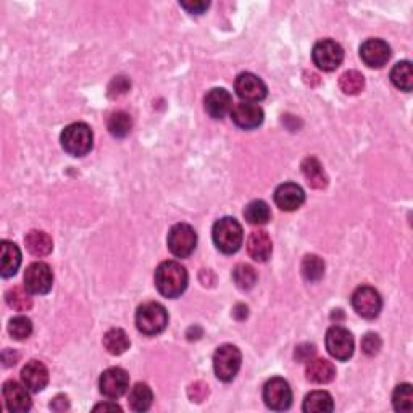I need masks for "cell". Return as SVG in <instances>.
Here are the masks:
<instances>
[{
	"label": "cell",
	"mask_w": 413,
	"mask_h": 413,
	"mask_svg": "<svg viewBox=\"0 0 413 413\" xmlns=\"http://www.w3.org/2000/svg\"><path fill=\"white\" fill-rule=\"evenodd\" d=\"M352 307L357 312V315L367 318V320H373L381 313L383 299L375 287L360 286L352 294Z\"/></svg>",
	"instance_id": "cell-8"
},
{
	"label": "cell",
	"mask_w": 413,
	"mask_h": 413,
	"mask_svg": "<svg viewBox=\"0 0 413 413\" xmlns=\"http://www.w3.org/2000/svg\"><path fill=\"white\" fill-rule=\"evenodd\" d=\"M392 405L397 412H410L413 409V389L410 384H399L392 394Z\"/></svg>",
	"instance_id": "cell-35"
},
{
	"label": "cell",
	"mask_w": 413,
	"mask_h": 413,
	"mask_svg": "<svg viewBox=\"0 0 413 413\" xmlns=\"http://www.w3.org/2000/svg\"><path fill=\"white\" fill-rule=\"evenodd\" d=\"M129 338L122 328H113L106 333L103 336V347L107 349L108 354L122 355L129 349Z\"/></svg>",
	"instance_id": "cell-27"
},
{
	"label": "cell",
	"mask_w": 413,
	"mask_h": 413,
	"mask_svg": "<svg viewBox=\"0 0 413 413\" xmlns=\"http://www.w3.org/2000/svg\"><path fill=\"white\" fill-rule=\"evenodd\" d=\"M107 126H108L110 134H112L113 138L122 139V138H126L129 134L131 128H133V119H131L128 113L115 112L110 115Z\"/></svg>",
	"instance_id": "cell-31"
},
{
	"label": "cell",
	"mask_w": 413,
	"mask_h": 413,
	"mask_svg": "<svg viewBox=\"0 0 413 413\" xmlns=\"http://www.w3.org/2000/svg\"><path fill=\"white\" fill-rule=\"evenodd\" d=\"M180 5L192 15H202L210 7V2H180Z\"/></svg>",
	"instance_id": "cell-41"
},
{
	"label": "cell",
	"mask_w": 413,
	"mask_h": 413,
	"mask_svg": "<svg viewBox=\"0 0 413 413\" xmlns=\"http://www.w3.org/2000/svg\"><path fill=\"white\" fill-rule=\"evenodd\" d=\"M263 400L268 409L283 412L292 404V389L283 378H271L263 388Z\"/></svg>",
	"instance_id": "cell-9"
},
{
	"label": "cell",
	"mask_w": 413,
	"mask_h": 413,
	"mask_svg": "<svg viewBox=\"0 0 413 413\" xmlns=\"http://www.w3.org/2000/svg\"><path fill=\"white\" fill-rule=\"evenodd\" d=\"M302 173H304L308 186L313 187V189H325L328 186V176L325 170H323L320 160L315 159V157H307L302 161Z\"/></svg>",
	"instance_id": "cell-22"
},
{
	"label": "cell",
	"mask_w": 413,
	"mask_h": 413,
	"mask_svg": "<svg viewBox=\"0 0 413 413\" xmlns=\"http://www.w3.org/2000/svg\"><path fill=\"white\" fill-rule=\"evenodd\" d=\"M360 57L370 68H381L391 59V47L383 39H368L360 45Z\"/></svg>",
	"instance_id": "cell-16"
},
{
	"label": "cell",
	"mask_w": 413,
	"mask_h": 413,
	"mask_svg": "<svg viewBox=\"0 0 413 413\" xmlns=\"http://www.w3.org/2000/svg\"><path fill=\"white\" fill-rule=\"evenodd\" d=\"M208 396V386L205 383H194L189 388V397L194 402H202Z\"/></svg>",
	"instance_id": "cell-40"
},
{
	"label": "cell",
	"mask_w": 413,
	"mask_h": 413,
	"mask_svg": "<svg viewBox=\"0 0 413 413\" xmlns=\"http://www.w3.org/2000/svg\"><path fill=\"white\" fill-rule=\"evenodd\" d=\"M8 333L17 341H24L33 333V323L28 317H15L8 323Z\"/></svg>",
	"instance_id": "cell-36"
},
{
	"label": "cell",
	"mask_w": 413,
	"mask_h": 413,
	"mask_svg": "<svg viewBox=\"0 0 413 413\" xmlns=\"http://www.w3.org/2000/svg\"><path fill=\"white\" fill-rule=\"evenodd\" d=\"M304 412L307 413H328L334 410L333 397L326 391H313L305 397Z\"/></svg>",
	"instance_id": "cell-25"
},
{
	"label": "cell",
	"mask_w": 413,
	"mask_h": 413,
	"mask_svg": "<svg viewBox=\"0 0 413 413\" xmlns=\"http://www.w3.org/2000/svg\"><path fill=\"white\" fill-rule=\"evenodd\" d=\"M300 271L304 280L308 281V283H317L325 275V261L318 257V255H305L304 260H302Z\"/></svg>",
	"instance_id": "cell-29"
},
{
	"label": "cell",
	"mask_w": 413,
	"mask_h": 413,
	"mask_svg": "<svg viewBox=\"0 0 413 413\" xmlns=\"http://www.w3.org/2000/svg\"><path fill=\"white\" fill-rule=\"evenodd\" d=\"M168 249L177 259H187L196 250L197 234L194 228L186 223H177L168 233Z\"/></svg>",
	"instance_id": "cell-6"
},
{
	"label": "cell",
	"mask_w": 413,
	"mask_h": 413,
	"mask_svg": "<svg viewBox=\"0 0 413 413\" xmlns=\"http://www.w3.org/2000/svg\"><path fill=\"white\" fill-rule=\"evenodd\" d=\"M305 375L310 383L328 384L331 383L334 376H336V368H334V365L331 362H328L325 358H315L307 362Z\"/></svg>",
	"instance_id": "cell-21"
},
{
	"label": "cell",
	"mask_w": 413,
	"mask_h": 413,
	"mask_svg": "<svg viewBox=\"0 0 413 413\" xmlns=\"http://www.w3.org/2000/svg\"><path fill=\"white\" fill-rule=\"evenodd\" d=\"M154 392L145 383H138L129 392V407L134 412H147L152 407Z\"/></svg>",
	"instance_id": "cell-26"
},
{
	"label": "cell",
	"mask_w": 413,
	"mask_h": 413,
	"mask_svg": "<svg viewBox=\"0 0 413 413\" xmlns=\"http://www.w3.org/2000/svg\"><path fill=\"white\" fill-rule=\"evenodd\" d=\"M99 388L108 399H118L129 388V376L123 368L112 367L102 373L99 379Z\"/></svg>",
	"instance_id": "cell-12"
},
{
	"label": "cell",
	"mask_w": 413,
	"mask_h": 413,
	"mask_svg": "<svg viewBox=\"0 0 413 413\" xmlns=\"http://www.w3.org/2000/svg\"><path fill=\"white\" fill-rule=\"evenodd\" d=\"M61 147L71 157H85L91 152L94 144L92 129L86 123H71L61 131Z\"/></svg>",
	"instance_id": "cell-3"
},
{
	"label": "cell",
	"mask_w": 413,
	"mask_h": 413,
	"mask_svg": "<svg viewBox=\"0 0 413 413\" xmlns=\"http://www.w3.org/2000/svg\"><path fill=\"white\" fill-rule=\"evenodd\" d=\"M271 252H273V244H271L268 233L263 231V229L250 233L247 239V254L250 259L263 263V261L271 257Z\"/></svg>",
	"instance_id": "cell-20"
},
{
	"label": "cell",
	"mask_w": 413,
	"mask_h": 413,
	"mask_svg": "<svg viewBox=\"0 0 413 413\" xmlns=\"http://www.w3.org/2000/svg\"><path fill=\"white\" fill-rule=\"evenodd\" d=\"M94 410H96V412H99V410H103V412H106V410L122 412V407L117 405V404H110V402H108V404H101V405H96V407H94Z\"/></svg>",
	"instance_id": "cell-44"
},
{
	"label": "cell",
	"mask_w": 413,
	"mask_h": 413,
	"mask_svg": "<svg viewBox=\"0 0 413 413\" xmlns=\"http://www.w3.org/2000/svg\"><path fill=\"white\" fill-rule=\"evenodd\" d=\"M315 354L317 347L313 346V344H300V346L296 349V360H299V362H310Z\"/></svg>",
	"instance_id": "cell-39"
},
{
	"label": "cell",
	"mask_w": 413,
	"mask_h": 413,
	"mask_svg": "<svg viewBox=\"0 0 413 413\" xmlns=\"http://www.w3.org/2000/svg\"><path fill=\"white\" fill-rule=\"evenodd\" d=\"M131 87V81L126 76H115L108 86V96L115 99L126 94Z\"/></svg>",
	"instance_id": "cell-37"
},
{
	"label": "cell",
	"mask_w": 413,
	"mask_h": 413,
	"mask_svg": "<svg viewBox=\"0 0 413 413\" xmlns=\"http://www.w3.org/2000/svg\"><path fill=\"white\" fill-rule=\"evenodd\" d=\"M240 363H242V354L231 344L219 346L215 355H213V370H215L217 378L223 383H229V381L236 378L240 370Z\"/></svg>",
	"instance_id": "cell-5"
},
{
	"label": "cell",
	"mask_w": 413,
	"mask_h": 413,
	"mask_svg": "<svg viewBox=\"0 0 413 413\" xmlns=\"http://www.w3.org/2000/svg\"><path fill=\"white\" fill-rule=\"evenodd\" d=\"M68 407H70V404H68L66 396H57L50 404V409L55 410V412H64L68 409Z\"/></svg>",
	"instance_id": "cell-42"
},
{
	"label": "cell",
	"mask_w": 413,
	"mask_h": 413,
	"mask_svg": "<svg viewBox=\"0 0 413 413\" xmlns=\"http://www.w3.org/2000/svg\"><path fill=\"white\" fill-rule=\"evenodd\" d=\"M29 389L26 388L24 384H20L17 381H7L2 388L3 400L5 405L10 412L15 413H23L28 412L33 405V400H31Z\"/></svg>",
	"instance_id": "cell-14"
},
{
	"label": "cell",
	"mask_w": 413,
	"mask_h": 413,
	"mask_svg": "<svg viewBox=\"0 0 413 413\" xmlns=\"http://www.w3.org/2000/svg\"><path fill=\"white\" fill-rule=\"evenodd\" d=\"M31 292L26 287L15 286L7 291L5 299H7L8 307H12L17 312H28L33 307V297L29 296Z\"/></svg>",
	"instance_id": "cell-30"
},
{
	"label": "cell",
	"mask_w": 413,
	"mask_h": 413,
	"mask_svg": "<svg viewBox=\"0 0 413 413\" xmlns=\"http://www.w3.org/2000/svg\"><path fill=\"white\" fill-rule=\"evenodd\" d=\"M354 338L349 329L342 326H333L326 333V349L331 357L346 362L354 354Z\"/></svg>",
	"instance_id": "cell-11"
},
{
	"label": "cell",
	"mask_w": 413,
	"mask_h": 413,
	"mask_svg": "<svg viewBox=\"0 0 413 413\" xmlns=\"http://www.w3.org/2000/svg\"><path fill=\"white\" fill-rule=\"evenodd\" d=\"M231 119L233 123L240 129H255L263 123L265 113L257 103L242 102L233 107Z\"/></svg>",
	"instance_id": "cell-15"
},
{
	"label": "cell",
	"mask_w": 413,
	"mask_h": 413,
	"mask_svg": "<svg viewBox=\"0 0 413 413\" xmlns=\"http://www.w3.org/2000/svg\"><path fill=\"white\" fill-rule=\"evenodd\" d=\"M24 244L26 249L29 250V254H33L34 257H45L54 249L52 238L47 233L39 231V229H33V231L26 234Z\"/></svg>",
	"instance_id": "cell-24"
},
{
	"label": "cell",
	"mask_w": 413,
	"mask_h": 413,
	"mask_svg": "<svg viewBox=\"0 0 413 413\" xmlns=\"http://www.w3.org/2000/svg\"><path fill=\"white\" fill-rule=\"evenodd\" d=\"M236 94L245 102L255 103L263 101L266 97V85L254 73H240L234 82Z\"/></svg>",
	"instance_id": "cell-13"
},
{
	"label": "cell",
	"mask_w": 413,
	"mask_h": 413,
	"mask_svg": "<svg viewBox=\"0 0 413 413\" xmlns=\"http://www.w3.org/2000/svg\"><path fill=\"white\" fill-rule=\"evenodd\" d=\"M244 217L250 224H265L270 222L271 212L268 203L263 201H252L245 207Z\"/></svg>",
	"instance_id": "cell-33"
},
{
	"label": "cell",
	"mask_w": 413,
	"mask_h": 413,
	"mask_svg": "<svg viewBox=\"0 0 413 413\" xmlns=\"http://www.w3.org/2000/svg\"><path fill=\"white\" fill-rule=\"evenodd\" d=\"M247 313H249L247 307H245L244 304H238L233 310V315H234V318H236V320H244V318L247 317Z\"/></svg>",
	"instance_id": "cell-43"
},
{
	"label": "cell",
	"mask_w": 413,
	"mask_h": 413,
	"mask_svg": "<svg viewBox=\"0 0 413 413\" xmlns=\"http://www.w3.org/2000/svg\"><path fill=\"white\" fill-rule=\"evenodd\" d=\"M391 81L397 89L410 92L413 87V68L410 61H399L391 70Z\"/></svg>",
	"instance_id": "cell-28"
},
{
	"label": "cell",
	"mask_w": 413,
	"mask_h": 413,
	"mask_svg": "<svg viewBox=\"0 0 413 413\" xmlns=\"http://www.w3.org/2000/svg\"><path fill=\"white\" fill-rule=\"evenodd\" d=\"M168 325V313L159 302H145L136 312V326L145 336H157Z\"/></svg>",
	"instance_id": "cell-4"
},
{
	"label": "cell",
	"mask_w": 413,
	"mask_h": 413,
	"mask_svg": "<svg viewBox=\"0 0 413 413\" xmlns=\"http://www.w3.org/2000/svg\"><path fill=\"white\" fill-rule=\"evenodd\" d=\"M189 276L184 266L177 261L168 260L159 265L155 270V286L161 296L168 299H176L186 291Z\"/></svg>",
	"instance_id": "cell-1"
},
{
	"label": "cell",
	"mask_w": 413,
	"mask_h": 413,
	"mask_svg": "<svg viewBox=\"0 0 413 413\" xmlns=\"http://www.w3.org/2000/svg\"><path fill=\"white\" fill-rule=\"evenodd\" d=\"M305 202V192L296 182H284L276 187L275 191V203L281 210L294 212L300 208Z\"/></svg>",
	"instance_id": "cell-17"
},
{
	"label": "cell",
	"mask_w": 413,
	"mask_h": 413,
	"mask_svg": "<svg viewBox=\"0 0 413 413\" xmlns=\"http://www.w3.org/2000/svg\"><path fill=\"white\" fill-rule=\"evenodd\" d=\"M54 284V273L44 261H34L24 271V287L31 294H47Z\"/></svg>",
	"instance_id": "cell-10"
},
{
	"label": "cell",
	"mask_w": 413,
	"mask_h": 413,
	"mask_svg": "<svg viewBox=\"0 0 413 413\" xmlns=\"http://www.w3.org/2000/svg\"><path fill=\"white\" fill-rule=\"evenodd\" d=\"M22 381L31 392H41L49 383V370L39 360H31L22 370Z\"/></svg>",
	"instance_id": "cell-19"
},
{
	"label": "cell",
	"mask_w": 413,
	"mask_h": 413,
	"mask_svg": "<svg viewBox=\"0 0 413 413\" xmlns=\"http://www.w3.org/2000/svg\"><path fill=\"white\" fill-rule=\"evenodd\" d=\"M0 249H2V276L10 278V276L17 273L20 265H22V252H20L17 244L5 239L0 242Z\"/></svg>",
	"instance_id": "cell-23"
},
{
	"label": "cell",
	"mask_w": 413,
	"mask_h": 413,
	"mask_svg": "<svg viewBox=\"0 0 413 413\" xmlns=\"http://www.w3.org/2000/svg\"><path fill=\"white\" fill-rule=\"evenodd\" d=\"M233 110V97L226 89L215 87L212 91H208L205 96V112L210 115L212 118L222 119L226 117L228 113H231Z\"/></svg>",
	"instance_id": "cell-18"
},
{
	"label": "cell",
	"mask_w": 413,
	"mask_h": 413,
	"mask_svg": "<svg viewBox=\"0 0 413 413\" xmlns=\"http://www.w3.org/2000/svg\"><path fill=\"white\" fill-rule=\"evenodd\" d=\"M233 281L240 291H249L257 283V273L250 265L240 263L233 270Z\"/></svg>",
	"instance_id": "cell-34"
},
{
	"label": "cell",
	"mask_w": 413,
	"mask_h": 413,
	"mask_svg": "<svg viewBox=\"0 0 413 413\" xmlns=\"http://www.w3.org/2000/svg\"><path fill=\"white\" fill-rule=\"evenodd\" d=\"M339 87H341V91L344 94H347V96H357V94L363 91L365 78L360 71H346L339 78Z\"/></svg>",
	"instance_id": "cell-32"
},
{
	"label": "cell",
	"mask_w": 413,
	"mask_h": 413,
	"mask_svg": "<svg viewBox=\"0 0 413 413\" xmlns=\"http://www.w3.org/2000/svg\"><path fill=\"white\" fill-rule=\"evenodd\" d=\"M312 59L320 70L323 71H334L342 64L344 50L336 41L333 39H321L313 45Z\"/></svg>",
	"instance_id": "cell-7"
},
{
	"label": "cell",
	"mask_w": 413,
	"mask_h": 413,
	"mask_svg": "<svg viewBox=\"0 0 413 413\" xmlns=\"http://www.w3.org/2000/svg\"><path fill=\"white\" fill-rule=\"evenodd\" d=\"M381 338L378 336L376 333H368L365 334L363 339H362V350L367 355H370V357H373V355H376L379 352L381 349Z\"/></svg>",
	"instance_id": "cell-38"
},
{
	"label": "cell",
	"mask_w": 413,
	"mask_h": 413,
	"mask_svg": "<svg viewBox=\"0 0 413 413\" xmlns=\"http://www.w3.org/2000/svg\"><path fill=\"white\" fill-rule=\"evenodd\" d=\"M212 238L219 252L231 255L236 254L242 245L244 231L236 218L224 217L213 224Z\"/></svg>",
	"instance_id": "cell-2"
}]
</instances>
